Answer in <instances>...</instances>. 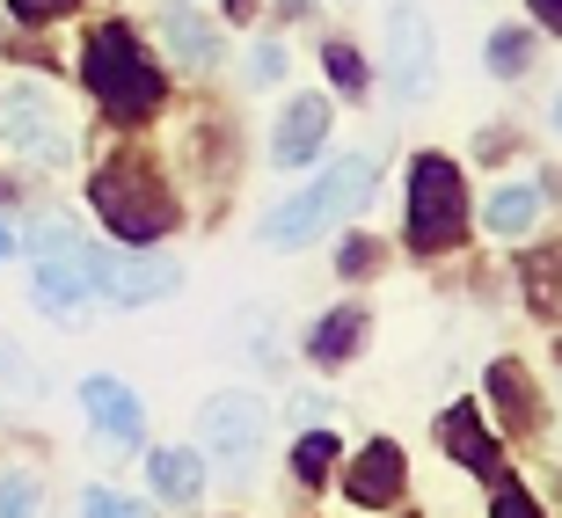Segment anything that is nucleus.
Here are the masks:
<instances>
[{
	"label": "nucleus",
	"mask_w": 562,
	"mask_h": 518,
	"mask_svg": "<svg viewBox=\"0 0 562 518\" xmlns=\"http://www.w3.org/2000/svg\"><path fill=\"white\" fill-rule=\"evenodd\" d=\"M81 74H88V88H95V103H103L110 117H146V110L161 103V74H154L146 44L132 37L125 22H103V30H88Z\"/></svg>",
	"instance_id": "obj_1"
},
{
	"label": "nucleus",
	"mask_w": 562,
	"mask_h": 518,
	"mask_svg": "<svg viewBox=\"0 0 562 518\" xmlns=\"http://www.w3.org/2000/svg\"><path fill=\"white\" fill-rule=\"evenodd\" d=\"M88 198H95V212H103V227L117 234V241H161V234L183 219V212H176V198L161 190V176H146L139 161L95 168Z\"/></svg>",
	"instance_id": "obj_2"
},
{
	"label": "nucleus",
	"mask_w": 562,
	"mask_h": 518,
	"mask_svg": "<svg viewBox=\"0 0 562 518\" xmlns=\"http://www.w3.org/2000/svg\"><path fill=\"white\" fill-rule=\"evenodd\" d=\"M366 190H373V161H336L322 183L292 190L285 205L263 212V241H271V249H300V241H314V234L329 227L336 212L366 205Z\"/></svg>",
	"instance_id": "obj_3"
},
{
	"label": "nucleus",
	"mask_w": 562,
	"mask_h": 518,
	"mask_svg": "<svg viewBox=\"0 0 562 518\" xmlns=\"http://www.w3.org/2000/svg\"><path fill=\"white\" fill-rule=\"evenodd\" d=\"M30 256H37V307L52 314V322H81V300L95 292V278H88V241L66 219H44V227H30Z\"/></svg>",
	"instance_id": "obj_4"
},
{
	"label": "nucleus",
	"mask_w": 562,
	"mask_h": 518,
	"mask_svg": "<svg viewBox=\"0 0 562 518\" xmlns=\"http://www.w3.org/2000/svg\"><path fill=\"white\" fill-rule=\"evenodd\" d=\"M460 227H468L460 168L446 161V154H417V168H409V241L431 256V249H453Z\"/></svg>",
	"instance_id": "obj_5"
},
{
	"label": "nucleus",
	"mask_w": 562,
	"mask_h": 518,
	"mask_svg": "<svg viewBox=\"0 0 562 518\" xmlns=\"http://www.w3.org/2000/svg\"><path fill=\"white\" fill-rule=\"evenodd\" d=\"M88 278L117 307H139V300H161V292L183 285V270L168 263V256H110V249H88Z\"/></svg>",
	"instance_id": "obj_6"
},
{
	"label": "nucleus",
	"mask_w": 562,
	"mask_h": 518,
	"mask_svg": "<svg viewBox=\"0 0 562 518\" xmlns=\"http://www.w3.org/2000/svg\"><path fill=\"white\" fill-rule=\"evenodd\" d=\"M0 132H8V139H15L30 161H44V168L66 161V125H59V110H52V95H44V88H30V81H22L15 95L0 103Z\"/></svg>",
	"instance_id": "obj_7"
},
{
	"label": "nucleus",
	"mask_w": 562,
	"mask_h": 518,
	"mask_svg": "<svg viewBox=\"0 0 562 518\" xmlns=\"http://www.w3.org/2000/svg\"><path fill=\"white\" fill-rule=\"evenodd\" d=\"M198 431H205L212 453L241 460V453H256V446H263V431H271V409H263L256 394H212L205 416H198Z\"/></svg>",
	"instance_id": "obj_8"
},
{
	"label": "nucleus",
	"mask_w": 562,
	"mask_h": 518,
	"mask_svg": "<svg viewBox=\"0 0 562 518\" xmlns=\"http://www.w3.org/2000/svg\"><path fill=\"white\" fill-rule=\"evenodd\" d=\"M387 88H395L402 103H417L424 88H431V30H424L417 8L387 15Z\"/></svg>",
	"instance_id": "obj_9"
},
{
	"label": "nucleus",
	"mask_w": 562,
	"mask_h": 518,
	"mask_svg": "<svg viewBox=\"0 0 562 518\" xmlns=\"http://www.w3.org/2000/svg\"><path fill=\"white\" fill-rule=\"evenodd\" d=\"M81 402H88V416H95V431L125 453V446H139V431H146V409L132 402V387L125 380H110V373H88L81 380Z\"/></svg>",
	"instance_id": "obj_10"
},
{
	"label": "nucleus",
	"mask_w": 562,
	"mask_h": 518,
	"mask_svg": "<svg viewBox=\"0 0 562 518\" xmlns=\"http://www.w3.org/2000/svg\"><path fill=\"white\" fill-rule=\"evenodd\" d=\"M402 446H387V438H373L366 453L351 460V475H344V489H351V504H366V511H387V504H402Z\"/></svg>",
	"instance_id": "obj_11"
},
{
	"label": "nucleus",
	"mask_w": 562,
	"mask_h": 518,
	"mask_svg": "<svg viewBox=\"0 0 562 518\" xmlns=\"http://www.w3.org/2000/svg\"><path fill=\"white\" fill-rule=\"evenodd\" d=\"M322 139H329V103H322V95H300V103H285V117H278V132H271V161L307 168L314 154H322Z\"/></svg>",
	"instance_id": "obj_12"
},
{
	"label": "nucleus",
	"mask_w": 562,
	"mask_h": 518,
	"mask_svg": "<svg viewBox=\"0 0 562 518\" xmlns=\"http://www.w3.org/2000/svg\"><path fill=\"white\" fill-rule=\"evenodd\" d=\"M438 438H446V453H453L460 468H475L482 482H497V475H504V453H497V438L482 431V416L468 409V402H453V409H446V431H438Z\"/></svg>",
	"instance_id": "obj_13"
},
{
	"label": "nucleus",
	"mask_w": 562,
	"mask_h": 518,
	"mask_svg": "<svg viewBox=\"0 0 562 518\" xmlns=\"http://www.w3.org/2000/svg\"><path fill=\"white\" fill-rule=\"evenodd\" d=\"M161 37H168V52H176L183 66H220V52H227L220 30H212L198 8H161Z\"/></svg>",
	"instance_id": "obj_14"
},
{
	"label": "nucleus",
	"mask_w": 562,
	"mask_h": 518,
	"mask_svg": "<svg viewBox=\"0 0 562 518\" xmlns=\"http://www.w3.org/2000/svg\"><path fill=\"white\" fill-rule=\"evenodd\" d=\"M146 482H154L168 504H190L205 489V460L183 453V446H154V453H146Z\"/></svg>",
	"instance_id": "obj_15"
},
{
	"label": "nucleus",
	"mask_w": 562,
	"mask_h": 518,
	"mask_svg": "<svg viewBox=\"0 0 562 518\" xmlns=\"http://www.w3.org/2000/svg\"><path fill=\"white\" fill-rule=\"evenodd\" d=\"M533 219H541V190H533V183H497V190H490V205H482V227L504 234V241L533 234Z\"/></svg>",
	"instance_id": "obj_16"
},
{
	"label": "nucleus",
	"mask_w": 562,
	"mask_h": 518,
	"mask_svg": "<svg viewBox=\"0 0 562 518\" xmlns=\"http://www.w3.org/2000/svg\"><path fill=\"white\" fill-rule=\"evenodd\" d=\"M490 402L504 409V424H512V431H533V424H541V394H533L526 365H512V358H504V365H490Z\"/></svg>",
	"instance_id": "obj_17"
},
{
	"label": "nucleus",
	"mask_w": 562,
	"mask_h": 518,
	"mask_svg": "<svg viewBox=\"0 0 562 518\" xmlns=\"http://www.w3.org/2000/svg\"><path fill=\"white\" fill-rule=\"evenodd\" d=\"M358 344H366V307H336V314H322V322H314L307 358H314V365H336V358H351Z\"/></svg>",
	"instance_id": "obj_18"
},
{
	"label": "nucleus",
	"mask_w": 562,
	"mask_h": 518,
	"mask_svg": "<svg viewBox=\"0 0 562 518\" xmlns=\"http://www.w3.org/2000/svg\"><path fill=\"white\" fill-rule=\"evenodd\" d=\"M329 468H336V431H307V438H300V453H292V475L307 482V489H322Z\"/></svg>",
	"instance_id": "obj_19"
},
{
	"label": "nucleus",
	"mask_w": 562,
	"mask_h": 518,
	"mask_svg": "<svg viewBox=\"0 0 562 518\" xmlns=\"http://www.w3.org/2000/svg\"><path fill=\"white\" fill-rule=\"evenodd\" d=\"M526 292H533V314H548V322H555V314H562V263L526 256Z\"/></svg>",
	"instance_id": "obj_20"
},
{
	"label": "nucleus",
	"mask_w": 562,
	"mask_h": 518,
	"mask_svg": "<svg viewBox=\"0 0 562 518\" xmlns=\"http://www.w3.org/2000/svg\"><path fill=\"white\" fill-rule=\"evenodd\" d=\"M322 66H329V81L344 95H366V59H358L351 44H322Z\"/></svg>",
	"instance_id": "obj_21"
},
{
	"label": "nucleus",
	"mask_w": 562,
	"mask_h": 518,
	"mask_svg": "<svg viewBox=\"0 0 562 518\" xmlns=\"http://www.w3.org/2000/svg\"><path fill=\"white\" fill-rule=\"evenodd\" d=\"M526 59H533V37H526V30H497V37H490V66H497V74H526Z\"/></svg>",
	"instance_id": "obj_22"
},
{
	"label": "nucleus",
	"mask_w": 562,
	"mask_h": 518,
	"mask_svg": "<svg viewBox=\"0 0 562 518\" xmlns=\"http://www.w3.org/2000/svg\"><path fill=\"white\" fill-rule=\"evenodd\" d=\"M22 394H30V358L0 336V402H22Z\"/></svg>",
	"instance_id": "obj_23"
},
{
	"label": "nucleus",
	"mask_w": 562,
	"mask_h": 518,
	"mask_svg": "<svg viewBox=\"0 0 562 518\" xmlns=\"http://www.w3.org/2000/svg\"><path fill=\"white\" fill-rule=\"evenodd\" d=\"M490 511H497V518H533V497H526V489H519V482H490Z\"/></svg>",
	"instance_id": "obj_24"
},
{
	"label": "nucleus",
	"mask_w": 562,
	"mask_h": 518,
	"mask_svg": "<svg viewBox=\"0 0 562 518\" xmlns=\"http://www.w3.org/2000/svg\"><path fill=\"white\" fill-rule=\"evenodd\" d=\"M373 263H380V249L366 241V234H351V241H344V256H336V270H344V278H366Z\"/></svg>",
	"instance_id": "obj_25"
},
{
	"label": "nucleus",
	"mask_w": 562,
	"mask_h": 518,
	"mask_svg": "<svg viewBox=\"0 0 562 518\" xmlns=\"http://www.w3.org/2000/svg\"><path fill=\"white\" fill-rule=\"evenodd\" d=\"M0 511H37V482L30 475H0Z\"/></svg>",
	"instance_id": "obj_26"
},
{
	"label": "nucleus",
	"mask_w": 562,
	"mask_h": 518,
	"mask_svg": "<svg viewBox=\"0 0 562 518\" xmlns=\"http://www.w3.org/2000/svg\"><path fill=\"white\" fill-rule=\"evenodd\" d=\"M81 511H103V518H132L139 504L132 497H117V489H81Z\"/></svg>",
	"instance_id": "obj_27"
},
{
	"label": "nucleus",
	"mask_w": 562,
	"mask_h": 518,
	"mask_svg": "<svg viewBox=\"0 0 562 518\" xmlns=\"http://www.w3.org/2000/svg\"><path fill=\"white\" fill-rule=\"evenodd\" d=\"M8 8H15L22 22H52V15H66L74 0H8Z\"/></svg>",
	"instance_id": "obj_28"
},
{
	"label": "nucleus",
	"mask_w": 562,
	"mask_h": 518,
	"mask_svg": "<svg viewBox=\"0 0 562 518\" xmlns=\"http://www.w3.org/2000/svg\"><path fill=\"white\" fill-rule=\"evenodd\" d=\"M249 74H256V81H278V74H285V52H278V44H256Z\"/></svg>",
	"instance_id": "obj_29"
},
{
	"label": "nucleus",
	"mask_w": 562,
	"mask_h": 518,
	"mask_svg": "<svg viewBox=\"0 0 562 518\" xmlns=\"http://www.w3.org/2000/svg\"><path fill=\"white\" fill-rule=\"evenodd\" d=\"M533 15H541V22H555V30H562V0H533Z\"/></svg>",
	"instance_id": "obj_30"
},
{
	"label": "nucleus",
	"mask_w": 562,
	"mask_h": 518,
	"mask_svg": "<svg viewBox=\"0 0 562 518\" xmlns=\"http://www.w3.org/2000/svg\"><path fill=\"white\" fill-rule=\"evenodd\" d=\"M0 256H8V227H0Z\"/></svg>",
	"instance_id": "obj_31"
},
{
	"label": "nucleus",
	"mask_w": 562,
	"mask_h": 518,
	"mask_svg": "<svg viewBox=\"0 0 562 518\" xmlns=\"http://www.w3.org/2000/svg\"><path fill=\"white\" fill-rule=\"evenodd\" d=\"M555 117H562V110H555Z\"/></svg>",
	"instance_id": "obj_32"
}]
</instances>
